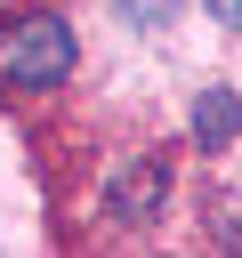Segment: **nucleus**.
I'll list each match as a JSON object with an SVG mask.
<instances>
[{"label": "nucleus", "instance_id": "nucleus-1", "mask_svg": "<svg viewBox=\"0 0 242 258\" xmlns=\"http://www.w3.org/2000/svg\"><path fill=\"white\" fill-rule=\"evenodd\" d=\"M73 24L56 16V8H16L8 24H0V97L8 89H56V81H73Z\"/></svg>", "mask_w": 242, "mask_h": 258}, {"label": "nucleus", "instance_id": "nucleus-2", "mask_svg": "<svg viewBox=\"0 0 242 258\" xmlns=\"http://www.w3.org/2000/svg\"><path fill=\"white\" fill-rule=\"evenodd\" d=\"M161 202H169V153H137V161H121L113 185H105V218H113V226H145Z\"/></svg>", "mask_w": 242, "mask_h": 258}, {"label": "nucleus", "instance_id": "nucleus-3", "mask_svg": "<svg viewBox=\"0 0 242 258\" xmlns=\"http://www.w3.org/2000/svg\"><path fill=\"white\" fill-rule=\"evenodd\" d=\"M242 137V97L234 89H202L194 97V145H234Z\"/></svg>", "mask_w": 242, "mask_h": 258}, {"label": "nucleus", "instance_id": "nucleus-4", "mask_svg": "<svg viewBox=\"0 0 242 258\" xmlns=\"http://www.w3.org/2000/svg\"><path fill=\"white\" fill-rule=\"evenodd\" d=\"M218 242H226V250H242V202H226V218H218Z\"/></svg>", "mask_w": 242, "mask_h": 258}, {"label": "nucleus", "instance_id": "nucleus-5", "mask_svg": "<svg viewBox=\"0 0 242 258\" xmlns=\"http://www.w3.org/2000/svg\"><path fill=\"white\" fill-rule=\"evenodd\" d=\"M210 16H218L226 32H242V0H210Z\"/></svg>", "mask_w": 242, "mask_h": 258}]
</instances>
